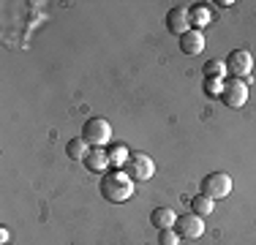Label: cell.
Returning a JSON list of instances; mask_svg holds the SVG:
<instances>
[{"instance_id":"1","label":"cell","mask_w":256,"mask_h":245,"mask_svg":"<svg viewBox=\"0 0 256 245\" xmlns=\"http://www.w3.org/2000/svg\"><path fill=\"white\" fill-rule=\"evenodd\" d=\"M134 188H136V182H134L123 169L106 172L104 180H101V196L106 202H112V204H126L134 196Z\"/></svg>"},{"instance_id":"5","label":"cell","mask_w":256,"mask_h":245,"mask_svg":"<svg viewBox=\"0 0 256 245\" xmlns=\"http://www.w3.org/2000/svg\"><path fill=\"white\" fill-rule=\"evenodd\" d=\"M221 101H224V106H229V109H240V106H246V101H248V82H246V79H234V76H229L226 82H224Z\"/></svg>"},{"instance_id":"16","label":"cell","mask_w":256,"mask_h":245,"mask_svg":"<svg viewBox=\"0 0 256 245\" xmlns=\"http://www.w3.org/2000/svg\"><path fill=\"white\" fill-rule=\"evenodd\" d=\"M204 79H226V63L224 60H207L204 63Z\"/></svg>"},{"instance_id":"9","label":"cell","mask_w":256,"mask_h":245,"mask_svg":"<svg viewBox=\"0 0 256 245\" xmlns=\"http://www.w3.org/2000/svg\"><path fill=\"white\" fill-rule=\"evenodd\" d=\"M84 169L90 172V174H106V169L112 166L109 164V152L104 150V147H90V152H88V158H84Z\"/></svg>"},{"instance_id":"3","label":"cell","mask_w":256,"mask_h":245,"mask_svg":"<svg viewBox=\"0 0 256 245\" xmlns=\"http://www.w3.org/2000/svg\"><path fill=\"white\" fill-rule=\"evenodd\" d=\"M82 139H84L90 147H106L109 142H112V126H109V120H104V118H90V120H84V126H82Z\"/></svg>"},{"instance_id":"2","label":"cell","mask_w":256,"mask_h":245,"mask_svg":"<svg viewBox=\"0 0 256 245\" xmlns=\"http://www.w3.org/2000/svg\"><path fill=\"white\" fill-rule=\"evenodd\" d=\"M232 188H234V180L226 174V172H212V174H207L202 182H199V194L210 196L212 202L218 199H226L232 194Z\"/></svg>"},{"instance_id":"7","label":"cell","mask_w":256,"mask_h":245,"mask_svg":"<svg viewBox=\"0 0 256 245\" xmlns=\"http://www.w3.org/2000/svg\"><path fill=\"white\" fill-rule=\"evenodd\" d=\"M174 232L180 234V240H199V237L204 234V218H199L196 212H186V216H178Z\"/></svg>"},{"instance_id":"15","label":"cell","mask_w":256,"mask_h":245,"mask_svg":"<svg viewBox=\"0 0 256 245\" xmlns=\"http://www.w3.org/2000/svg\"><path fill=\"white\" fill-rule=\"evenodd\" d=\"M106 152H109V164H112L114 169H126L128 158H131V152H128L126 144H112Z\"/></svg>"},{"instance_id":"19","label":"cell","mask_w":256,"mask_h":245,"mask_svg":"<svg viewBox=\"0 0 256 245\" xmlns=\"http://www.w3.org/2000/svg\"><path fill=\"white\" fill-rule=\"evenodd\" d=\"M0 242H3V245L8 242V229H0Z\"/></svg>"},{"instance_id":"6","label":"cell","mask_w":256,"mask_h":245,"mask_svg":"<svg viewBox=\"0 0 256 245\" xmlns=\"http://www.w3.org/2000/svg\"><path fill=\"white\" fill-rule=\"evenodd\" d=\"M224 63H226L229 76H234V79H246L248 74L254 71V54L248 52V49H232Z\"/></svg>"},{"instance_id":"11","label":"cell","mask_w":256,"mask_h":245,"mask_svg":"<svg viewBox=\"0 0 256 245\" xmlns=\"http://www.w3.org/2000/svg\"><path fill=\"white\" fill-rule=\"evenodd\" d=\"M150 224H153L158 232L174 229V224H178V212H174L172 207H156V210L150 212Z\"/></svg>"},{"instance_id":"20","label":"cell","mask_w":256,"mask_h":245,"mask_svg":"<svg viewBox=\"0 0 256 245\" xmlns=\"http://www.w3.org/2000/svg\"><path fill=\"white\" fill-rule=\"evenodd\" d=\"M6 245H8V242H6Z\"/></svg>"},{"instance_id":"14","label":"cell","mask_w":256,"mask_h":245,"mask_svg":"<svg viewBox=\"0 0 256 245\" xmlns=\"http://www.w3.org/2000/svg\"><path fill=\"white\" fill-rule=\"evenodd\" d=\"M212 210H216V202H212L210 196H204V194H196V196L191 199V212H196L199 218L210 216Z\"/></svg>"},{"instance_id":"8","label":"cell","mask_w":256,"mask_h":245,"mask_svg":"<svg viewBox=\"0 0 256 245\" xmlns=\"http://www.w3.org/2000/svg\"><path fill=\"white\" fill-rule=\"evenodd\" d=\"M166 28H169V33H174V36H182V33L191 30V20H188L186 6H174V8L166 11Z\"/></svg>"},{"instance_id":"12","label":"cell","mask_w":256,"mask_h":245,"mask_svg":"<svg viewBox=\"0 0 256 245\" xmlns=\"http://www.w3.org/2000/svg\"><path fill=\"white\" fill-rule=\"evenodd\" d=\"M188 20H191V28H194V30L207 28V24L212 22V11H210V6H207V3L191 6V8H188Z\"/></svg>"},{"instance_id":"17","label":"cell","mask_w":256,"mask_h":245,"mask_svg":"<svg viewBox=\"0 0 256 245\" xmlns=\"http://www.w3.org/2000/svg\"><path fill=\"white\" fill-rule=\"evenodd\" d=\"M224 82H226V79H204V96L207 98H221Z\"/></svg>"},{"instance_id":"13","label":"cell","mask_w":256,"mask_h":245,"mask_svg":"<svg viewBox=\"0 0 256 245\" xmlns=\"http://www.w3.org/2000/svg\"><path fill=\"white\" fill-rule=\"evenodd\" d=\"M88 152H90V144L84 142L82 136L68 139V144H66V156H68L71 161H84V158H88Z\"/></svg>"},{"instance_id":"18","label":"cell","mask_w":256,"mask_h":245,"mask_svg":"<svg viewBox=\"0 0 256 245\" xmlns=\"http://www.w3.org/2000/svg\"><path fill=\"white\" fill-rule=\"evenodd\" d=\"M158 245H180V234H178L174 229L158 232Z\"/></svg>"},{"instance_id":"4","label":"cell","mask_w":256,"mask_h":245,"mask_svg":"<svg viewBox=\"0 0 256 245\" xmlns=\"http://www.w3.org/2000/svg\"><path fill=\"white\" fill-rule=\"evenodd\" d=\"M123 172L134 182H148V180H153V174H156V164L148 152H131V158H128Z\"/></svg>"},{"instance_id":"10","label":"cell","mask_w":256,"mask_h":245,"mask_svg":"<svg viewBox=\"0 0 256 245\" xmlns=\"http://www.w3.org/2000/svg\"><path fill=\"white\" fill-rule=\"evenodd\" d=\"M202 49H204V33L202 30H188V33H182L180 36V52L182 54H202Z\"/></svg>"}]
</instances>
